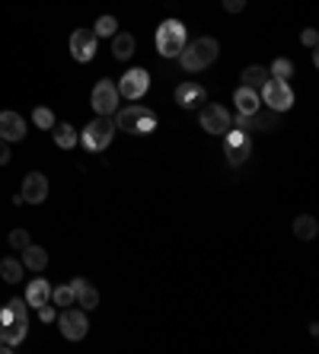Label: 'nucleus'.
<instances>
[{
    "label": "nucleus",
    "instance_id": "1",
    "mask_svg": "<svg viewBox=\"0 0 319 354\" xmlns=\"http://www.w3.org/2000/svg\"><path fill=\"white\" fill-rule=\"evenodd\" d=\"M26 332H29V304L19 300V297H13V300L0 310V335H3V342H7L10 348H17L26 338Z\"/></svg>",
    "mask_w": 319,
    "mask_h": 354
},
{
    "label": "nucleus",
    "instance_id": "2",
    "mask_svg": "<svg viewBox=\"0 0 319 354\" xmlns=\"http://www.w3.org/2000/svg\"><path fill=\"white\" fill-rule=\"evenodd\" d=\"M217 55H221V45H217V39H211V35H201V39H195V41H185V48L179 51V64L185 67L188 74H195V71H205V67H211L214 61H217Z\"/></svg>",
    "mask_w": 319,
    "mask_h": 354
},
{
    "label": "nucleus",
    "instance_id": "3",
    "mask_svg": "<svg viewBox=\"0 0 319 354\" xmlns=\"http://www.w3.org/2000/svg\"><path fill=\"white\" fill-rule=\"evenodd\" d=\"M115 128L125 134H150L156 128V112L147 106H128L115 115Z\"/></svg>",
    "mask_w": 319,
    "mask_h": 354
},
{
    "label": "nucleus",
    "instance_id": "4",
    "mask_svg": "<svg viewBox=\"0 0 319 354\" xmlns=\"http://www.w3.org/2000/svg\"><path fill=\"white\" fill-rule=\"evenodd\" d=\"M185 26L179 19H166L156 26V51L163 58H179V51L185 48Z\"/></svg>",
    "mask_w": 319,
    "mask_h": 354
},
{
    "label": "nucleus",
    "instance_id": "5",
    "mask_svg": "<svg viewBox=\"0 0 319 354\" xmlns=\"http://www.w3.org/2000/svg\"><path fill=\"white\" fill-rule=\"evenodd\" d=\"M112 138H115V122L109 115H99L96 122H90L80 134L83 147L90 150V153H102V150L112 144Z\"/></svg>",
    "mask_w": 319,
    "mask_h": 354
},
{
    "label": "nucleus",
    "instance_id": "6",
    "mask_svg": "<svg viewBox=\"0 0 319 354\" xmlns=\"http://www.w3.org/2000/svg\"><path fill=\"white\" fill-rule=\"evenodd\" d=\"M259 99H262V106L271 109V112H287V109L294 106V90H291V83L287 80H275V77H268L265 86L259 90Z\"/></svg>",
    "mask_w": 319,
    "mask_h": 354
},
{
    "label": "nucleus",
    "instance_id": "7",
    "mask_svg": "<svg viewBox=\"0 0 319 354\" xmlns=\"http://www.w3.org/2000/svg\"><path fill=\"white\" fill-rule=\"evenodd\" d=\"M57 329H61V335H64L67 342H80V338H86V332H90L86 310H71V306H64V310L57 313Z\"/></svg>",
    "mask_w": 319,
    "mask_h": 354
},
{
    "label": "nucleus",
    "instance_id": "8",
    "mask_svg": "<svg viewBox=\"0 0 319 354\" xmlns=\"http://www.w3.org/2000/svg\"><path fill=\"white\" fill-rule=\"evenodd\" d=\"M118 102H122V96H118V86H115L112 80H99L96 86H93L90 106L96 115H112L115 109H118Z\"/></svg>",
    "mask_w": 319,
    "mask_h": 354
},
{
    "label": "nucleus",
    "instance_id": "9",
    "mask_svg": "<svg viewBox=\"0 0 319 354\" xmlns=\"http://www.w3.org/2000/svg\"><path fill=\"white\" fill-rule=\"evenodd\" d=\"M118 86V96L122 99H140V96H147V90H150V74L144 71V67H131L128 74H122V80L115 83Z\"/></svg>",
    "mask_w": 319,
    "mask_h": 354
},
{
    "label": "nucleus",
    "instance_id": "10",
    "mask_svg": "<svg viewBox=\"0 0 319 354\" xmlns=\"http://www.w3.org/2000/svg\"><path fill=\"white\" fill-rule=\"evenodd\" d=\"M198 118H201V128H205L208 134H227L230 128H233V115H230L224 106H214V102H205Z\"/></svg>",
    "mask_w": 319,
    "mask_h": 354
},
{
    "label": "nucleus",
    "instance_id": "11",
    "mask_svg": "<svg viewBox=\"0 0 319 354\" xmlns=\"http://www.w3.org/2000/svg\"><path fill=\"white\" fill-rule=\"evenodd\" d=\"M71 55H74V61H80V64H86V61L96 58V48H99V35L93 32V29H77V32H71Z\"/></svg>",
    "mask_w": 319,
    "mask_h": 354
},
{
    "label": "nucleus",
    "instance_id": "12",
    "mask_svg": "<svg viewBox=\"0 0 319 354\" xmlns=\"http://www.w3.org/2000/svg\"><path fill=\"white\" fill-rule=\"evenodd\" d=\"M19 198H23V205H42V201L48 198V179H45V173L26 176L23 189H19Z\"/></svg>",
    "mask_w": 319,
    "mask_h": 354
},
{
    "label": "nucleus",
    "instance_id": "13",
    "mask_svg": "<svg viewBox=\"0 0 319 354\" xmlns=\"http://www.w3.org/2000/svg\"><path fill=\"white\" fill-rule=\"evenodd\" d=\"M224 138H227V160H230V166H239L246 157H249V153H253V144H249V134H243V131H233V128H230V131L224 134Z\"/></svg>",
    "mask_w": 319,
    "mask_h": 354
},
{
    "label": "nucleus",
    "instance_id": "14",
    "mask_svg": "<svg viewBox=\"0 0 319 354\" xmlns=\"http://www.w3.org/2000/svg\"><path fill=\"white\" fill-rule=\"evenodd\" d=\"M205 86H198L195 80H182L179 86H176V102H179L182 109H198V106H205Z\"/></svg>",
    "mask_w": 319,
    "mask_h": 354
},
{
    "label": "nucleus",
    "instance_id": "15",
    "mask_svg": "<svg viewBox=\"0 0 319 354\" xmlns=\"http://www.w3.org/2000/svg\"><path fill=\"white\" fill-rule=\"evenodd\" d=\"M0 138L7 140H23L26 138V122H23V115L19 112H0Z\"/></svg>",
    "mask_w": 319,
    "mask_h": 354
},
{
    "label": "nucleus",
    "instance_id": "16",
    "mask_svg": "<svg viewBox=\"0 0 319 354\" xmlns=\"http://www.w3.org/2000/svg\"><path fill=\"white\" fill-rule=\"evenodd\" d=\"M71 288H74V304L80 306V310H96L99 306V290L93 288L86 278H74Z\"/></svg>",
    "mask_w": 319,
    "mask_h": 354
},
{
    "label": "nucleus",
    "instance_id": "17",
    "mask_svg": "<svg viewBox=\"0 0 319 354\" xmlns=\"http://www.w3.org/2000/svg\"><path fill=\"white\" fill-rule=\"evenodd\" d=\"M26 304L33 306V310H39L42 304H51V284L45 278H35L26 284V297H23Z\"/></svg>",
    "mask_w": 319,
    "mask_h": 354
},
{
    "label": "nucleus",
    "instance_id": "18",
    "mask_svg": "<svg viewBox=\"0 0 319 354\" xmlns=\"http://www.w3.org/2000/svg\"><path fill=\"white\" fill-rule=\"evenodd\" d=\"M233 102H237V112H243V115H253V112L262 109L259 90H249V86H239V90L233 93Z\"/></svg>",
    "mask_w": 319,
    "mask_h": 354
},
{
    "label": "nucleus",
    "instance_id": "19",
    "mask_svg": "<svg viewBox=\"0 0 319 354\" xmlns=\"http://www.w3.org/2000/svg\"><path fill=\"white\" fill-rule=\"evenodd\" d=\"M134 35L131 32H115L112 35V58L115 61H131L134 58Z\"/></svg>",
    "mask_w": 319,
    "mask_h": 354
},
{
    "label": "nucleus",
    "instance_id": "20",
    "mask_svg": "<svg viewBox=\"0 0 319 354\" xmlns=\"http://www.w3.org/2000/svg\"><path fill=\"white\" fill-rule=\"evenodd\" d=\"M45 265H48V252L42 246H29L23 249V268H29V272H45Z\"/></svg>",
    "mask_w": 319,
    "mask_h": 354
},
{
    "label": "nucleus",
    "instance_id": "21",
    "mask_svg": "<svg viewBox=\"0 0 319 354\" xmlns=\"http://www.w3.org/2000/svg\"><path fill=\"white\" fill-rule=\"evenodd\" d=\"M275 128H281V112H271V109L253 112V131H275Z\"/></svg>",
    "mask_w": 319,
    "mask_h": 354
},
{
    "label": "nucleus",
    "instance_id": "22",
    "mask_svg": "<svg viewBox=\"0 0 319 354\" xmlns=\"http://www.w3.org/2000/svg\"><path fill=\"white\" fill-rule=\"evenodd\" d=\"M23 262L19 259H13V256H7V259H0V278L7 281V284H19L23 281Z\"/></svg>",
    "mask_w": 319,
    "mask_h": 354
},
{
    "label": "nucleus",
    "instance_id": "23",
    "mask_svg": "<svg viewBox=\"0 0 319 354\" xmlns=\"http://www.w3.org/2000/svg\"><path fill=\"white\" fill-rule=\"evenodd\" d=\"M265 80H268V67L262 64H253L243 71V86H249V90H262Z\"/></svg>",
    "mask_w": 319,
    "mask_h": 354
},
{
    "label": "nucleus",
    "instance_id": "24",
    "mask_svg": "<svg viewBox=\"0 0 319 354\" xmlns=\"http://www.w3.org/2000/svg\"><path fill=\"white\" fill-rule=\"evenodd\" d=\"M319 233V223H316V217H310V214H300L294 221V236L297 239H313Z\"/></svg>",
    "mask_w": 319,
    "mask_h": 354
},
{
    "label": "nucleus",
    "instance_id": "25",
    "mask_svg": "<svg viewBox=\"0 0 319 354\" xmlns=\"http://www.w3.org/2000/svg\"><path fill=\"white\" fill-rule=\"evenodd\" d=\"M51 134H55V144H57L61 150H74L77 131L71 128V124H55V128H51Z\"/></svg>",
    "mask_w": 319,
    "mask_h": 354
},
{
    "label": "nucleus",
    "instance_id": "26",
    "mask_svg": "<svg viewBox=\"0 0 319 354\" xmlns=\"http://www.w3.org/2000/svg\"><path fill=\"white\" fill-rule=\"evenodd\" d=\"M33 122H35V128H42V131H51V128L57 124V118H55V112H51V109L39 106L33 112Z\"/></svg>",
    "mask_w": 319,
    "mask_h": 354
},
{
    "label": "nucleus",
    "instance_id": "27",
    "mask_svg": "<svg viewBox=\"0 0 319 354\" xmlns=\"http://www.w3.org/2000/svg\"><path fill=\"white\" fill-rule=\"evenodd\" d=\"M268 77H275V80H291V77H294V64L287 58H278L268 67Z\"/></svg>",
    "mask_w": 319,
    "mask_h": 354
},
{
    "label": "nucleus",
    "instance_id": "28",
    "mask_svg": "<svg viewBox=\"0 0 319 354\" xmlns=\"http://www.w3.org/2000/svg\"><path fill=\"white\" fill-rule=\"evenodd\" d=\"M51 300H55V306H71L74 304V288L71 284H61V288H51Z\"/></svg>",
    "mask_w": 319,
    "mask_h": 354
},
{
    "label": "nucleus",
    "instance_id": "29",
    "mask_svg": "<svg viewBox=\"0 0 319 354\" xmlns=\"http://www.w3.org/2000/svg\"><path fill=\"white\" fill-rule=\"evenodd\" d=\"M93 32H96L99 39H102V35H115V32H118V19L109 17V13H106V17H99V19H96V29H93Z\"/></svg>",
    "mask_w": 319,
    "mask_h": 354
},
{
    "label": "nucleus",
    "instance_id": "30",
    "mask_svg": "<svg viewBox=\"0 0 319 354\" xmlns=\"http://www.w3.org/2000/svg\"><path fill=\"white\" fill-rule=\"evenodd\" d=\"M29 243H33V239H29V230H23V227L10 230V246H13V249H19V252H23Z\"/></svg>",
    "mask_w": 319,
    "mask_h": 354
},
{
    "label": "nucleus",
    "instance_id": "31",
    "mask_svg": "<svg viewBox=\"0 0 319 354\" xmlns=\"http://www.w3.org/2000/svg\"><path fill=\"white\" fill-rule=\"evenodd\" d=\"M233 124H237V131L249 134V131H253V115H243V112H239V115L233 118Z\"/></svg>",
    "mask_w": 319,
    "mask_h": 354
},
{
    "label": "nucleus",
    "instance_id": "32",
    "mask_svg": "<svg viewBox=\"0 0 319 354\" xmlns=\"http://www.w3.org/2000/svg\"><path fill=\"white\" fill-rule=\"evenodd\" d=\"M300 41L307 45V48H316V45H319V32H316V29H303V32H300Z\"/></svg>",
    "mask_w": 319,
    "mask_h": 354
},
{
    "label": "nucleus",
    "instance_id": "33",
    "mask_svg": "<svg viewBox=\"0 0 319 354\" xmlns=\"http://www.w3.org/2000/svg\"><path fill=\"white\" fill-rule=\"evenodd\" d=\"M35 313H39V319H42V322H55V319H57L55 306H48V304H42L39 310H35Z\"/></svg>",
    "mask_w": 319,
    "mask_h": 354
},
{
    "label": "nucleus",
    "instance_id": "34",
    "mask_svg": "<svg viewBox=\"0 0 319 354\" xmlns=\"http://www.w3.org/2000/svg\"><path fill=\"white\" fill-rule=\"evenodd\" d=\"M224 10H227V13H243L246 0H224Z\"/></svg>",
    "mask_w": 319,
    "mask_h": 354
},
{
    "label": "nucleus",
    "instance_id": "35",
    "mask_svg": "<svg viewBox=\"0 0 319 354\" xmlns=\"http://www.w3.org/2000/svg\"><path fill=\"white\" fill-rule=\"evenodd\" d=\"M7 163H10V144L0 138V166H7Z\"/></svg>",
    "mask_w": 319,
    "mask_h": 354
},
{
    "label": "nucleus",
    "instance_id": "36",
    "mask_svg": "<svg viewBox=\"0 0 319 354\" xmlns=\"http://www.w3.org/2000/svg\"><path fill=\"white\" fill-rule=\"evenodd\" d=\"M7 351H13V348H10L7 342H3V335H0V354H7Z\"/></svg>",
    "mask_w": 319,
    "mask_h": 354
}]
</instances>
